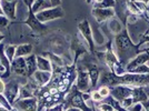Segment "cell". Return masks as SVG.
Masks as SVG:
<instances>
[{
    "instance_id": "obj_16",
    "label": "cell",
    "mask_w": 149,
    "mask_h": 111,
    "mask_svg": "<svg viewBox=\"0 0 149 111\" xmlns=\"http://www.w3.org/2000/svg\"><path fill=\"white\" fill-rule=\"evenodd\" d=\"M132 102L137 103V102H145L148 101L149 97L146 93V89L145 87H134V93H132Z\"/></svg>"
},
{
    "instance_id": "obj_46",
    "label": "cell",
    "mask_w": 149,
    "mask_h": 111,
    "mask_svg": "<svg viewBox=\"0 0 149 111\" xmlns=\"http://www.w3.org/2000/svg\"><path fill=\"white\" fill-rule=\"evenodd\" d=\"M86 1H87V3H90V2H91V0H86Z\"/></svg>"
},
{
    "instance_id": "obj_23",
    "label": "cell",
    "mask_w": 149,
    "mask_h": 111,
    "mask_svg": "<svg viewBox=\"0 0 149 111\" xmlns=\"http://www.w3.org/2000/svg\"><path fill=\"white\" fill-rule=\"evenodd\" d=\"M108 27H109V29H110V31H111L113 35H118V33H120L121 31H123V26H121V24L119 22L118 19H116L115 17H112L111 20L109 19V22H108Z\"/></svg>"
},
{
    "instance_id": "obj_14",
    "label": "cell",
    "mask_w": 149,
    "mask_h": 111,
    "mask_svg": "<svg viewBox=\"0 0 149 111\" xmlns=\"http://www.w3.org/2000/svg\"><path fill=\"white\" fill-rule=\"evenodd\" d=\"M0 6L3 13L7 16L8 19H13L16 18V6H17V0L16 1H5V0H1L0 1Z\"/></svg>"
},
{
    "instance_id": "obj_48",
    "label": "cell",
    "mask_w": 149,
    "mask_h": 111,
    "mask_svg": "<svg viewBox=\"0 0 149 111\" xmlns=\"http://www.w3.org/2000/svg\"><path fill=\"white\" fill-rule=\"evenodd\" d=\"M5 1H10L11 2V1H16V0H5Z\"/></svg>"
},
{
    "instance_id": "obj_11",
    "label": "cell",
    "mask_w": 149,
    "mask_h": 111,
    "mask_svg": "<svg viewBox=\"0 0 149 111\" xmlns=\"http://www.w3.org/2000/svg\"><path fill=\"white\" fill-rule=\"evenodd\" d=\"M10 70L13 74L21 76V77H28V69H27V63L24 57L20 58H15L10 65Z\"/></svg>"
},
{
    "instance_id": "obj_24",
    "label": "cell",
    "mask_w": 149,
    "mask_h": 111,
    "mask_svg": "<svg viewBox=\"0 0 149 111\" xmlns=\"http://www.w3.org/2000/svg\"><path fill=\"white\" fill-rule=\"evenodd\" d=\"M35 97V93L31 91V89L27 85H24L22 87L19 88V94L17 100H21V99H27V98H32Z\"/></svg>"
},
{
    "instance_id": "obj_41",
    "label": "cell",
    "mask_w": 149,
    "mask_h": 111,
    "mask_svg": "<svg viewBox=\"0 0 149 111\" xmlns=\"http://www.w3.org/2000/svg\"><path fill=\"white\" fill-rule=\"evenodd\" d=\"M66 111H81L80 109H78V108H68Z\"/></svg>"
},
{
    "instance_id": "obj_21",
    "label": "cell",
    "mask_w": 149,
    "mask_h": 111,
    "mask_svg": "<svg viewBox=\"0 0 149 111\" xmlns=\"http://www.w3.org/2000/svg\"><path fill=\"white\" fill-rule=\"evenodd\" d=\"M32 46L29 43H25V44H20L17 46L16 49V53H15V58H20V57H25V56L30 55L32 52Z\"/></svg>"
},
{
    "instance_id": "obj_7",
    "label": "cell",
    "mask_w": 149,
    "mask_h": 111,
    "mask_svg": "<svg viewBox=\"0 0 149 111\" xmlns=\"http://www.w3.org/2000/svg\"><path fill=\"white\" fill-rule=\"evenodd\" d=\"M91 15L98 24H101L106 20H109L112 17H115V10L113 8H93L91 10Z\"/></svg>"
},
{
    "instance_id": "obj_52",
    "label": "cell",
    "mask_w": 149,
    "mask_h": 111,
    "mask_svg": "<svg viewBox=\"0 0 149 111\" xmlns=\"http://www.w3.org/2000/svg\"><path fill=\"white\" fill-rule=\"evenodd\" d=\"M0 1H1V0H0Z\"/></svg>"
},
{
    "instance_id": "obj_37",
    "label": "cell",
    "mask_w": 149,
    "mask_h": 111,
    "mask_svg": "<svg viewBox=\"0 0 149 111\" xmlns=\"http://www.w3.org/2000/svg\"><path fill=\"white\" fill-rule=\"evenodd\" d=\"M24 2H25V5L28 7V8H31L32 5L36 2V0H24Z\"/></svg>"
},
{
    "instance_id": "obj_17",
    "label": "cell",
    "mask_w": 149,
    "mask_h": 111,
    "mask_svg": "<svg viewBox=\"0 0 149 111\" xmlns=\"http://www.w3.org/2000/svg\"><path fill=\"white\" fill-rule=\"evenodd\" d=\"M0 65L5 68V74H2V78H8L10 76V61L8 60V58L5 55V50H3V46H0Z\"/></svg>"
},
{
    "instance_id": "obj_43",
    "label": "cell",
    "mask_w": 149,
    "mask_h": 111,
    "mask_svg": "<svg viewBox=\"0 0 149 111\" xmlns=\"http://www.w3.org/2000/svg\"><path fill=\"white\" fill-rule=\"evenodd\" d=\"M93 1H95V2H96V3H100V2H101V1H102V0H93Z\"/></svg>"
},
{
    "instance_id": "obj_45",
    "label": "cell",
    "mask_w": 149,
    "mask_h": 111,
    "mask_svg": "<svg viewBox=\"0 0 149 111\" xmlns=\"http://www.w3.org/2000/svg\"><path fill=\"white\" fill-rule=\"evenodd\" d=\"M2 39H3V36H2V35H0V41H1Z\"/></svg>"
},
{
    "instance_id": "obj_1",
    "label": "cell",
    "mask_w": 149,
    "mask_h": 111,
    "mask_svg": "<svg viewBox=\"0 0 149 111\" xmlns=\"http://www.w3.org/2000/svg\"><path fill=\"white\" fill-rule=\"evenodd\" d=\"M115 44H116V49H117L118 60L124 65L125 67L139 52V50H138L139 47L131 41L127 29H123V31L120 33L116 35Z\"/></svg>"
},
{
    "instance_id": "obj_12",
    "label": "cell",
    "mask_w": 149,
    "mask_h": 111,
    "mask_svg": "<svg viewBox=\"0 0 149 111\" xmlns=\"http://www.w3.org/2000/svg\"><path fill=\"white\" fill-rule=\"evenodd\" d=\"M19 88H20V87L18 86V83H17L16 81H10L6 86V88H5L3 94H5V97H6L7 100H8V102L11 105H13L15 101L18 98Z\"/></svg>"
},
{
    "instance_id": "obj_4",
    "label": "cell",
    "mask_w": 149,
    "mask_h": 111,
    "mask_svg": "<svg viewBox=\"0 0 149 111\" xmlns=\"http://www.w3.org/2000/svg\"><path fill=\"white\" fill-rule=\"evenodd\" d=\"M63 16H65V13H63L61 6L52 7V8H49V9H46L44 11L36 13L37 19L42 24L47 22V21H52V20H56V19L62 18Z\"/></svg>"
},
{
    "instance_id": "obj_31",
    "label": "cell",
    "mask_w": 149,
    "mask_h": 111,
    "mask_svg": "<svg viewBox=\"0 0 149 111\" xmlns=\"http://www.w3.org/2000/svg\"><path fill=\"white\" fill-rule=\"evenodd\" d=\"M98 109L100 111H113L115 109L111 107V105H109L108 102H102V103H98L97 105Z\"/></svg>"
},
{
    "instance_id": "obj_33",
    "label": "cell",
    "mask_w": 149,
    "mask_h": 111,
    "mask_svg": "<svg viewBox=\"0 0 149 111\" xmlns=\"http://www.w3.org/2000/svg\"><path fill=\"white\" fill-rule=\"evenodd\" d=\"M99 93L101 94V97L102 98H107L108 96H109V93H110V90H109V88L108 87H106V86H101L99 88Z\"/></svg>"
},
{
    "instance_id": "obj_51",
    "label": "cell",
    "mask_w": 149,
    "mask_h": 111,
    "mask_svg": "<svg viewBox=\"0 0 149 111\" xmlns=\"http://www.w3.org/2000/svg\"><path fill=\"white\" fill-rule=\"evenodd\" d=\"M0 35H1V33H0Z\"/></svg>"
},
{
    "instance_id": "obj_26",
    "label": "cell",
    "mask_w": 149,
    "mask_h": 111,
    "mask_svg": "<svg viewBox=\"0 0 149 111\" xmlns=\"http://www.w3.org/2000/svg\"><path fill=\"white\" fill-rule=\"evenodd\" d=\"M108 97H109V96H108ZM108 97H107V100H105V101L108 102L109 105H111V107L116 111H129L128 109H125L124 107L120 105V102H119L118 100H116L113 97H110V98H108Z\"/></svg>"
},
{
    "instance_id": "obj_28",
    "label": "cell",
    "mask_w": 149,
    "mask_h": 111,
    "mask_svg": "<svg viewBox=\"0 0 149 111\" xmlns=\"http://www.w3.org/2000/svg\"><path fill=\"white\" fill-rule=\"evenodd\" d=\"M115 0H102L100 3H95V8H115Z\"/></svg>"
},
{
    "instance_id": "obj_47",
    "label": "cell",
    "mask_w": 149,
    "mask_h": 111,
    "mask_svg": "<svg viewBox=\"0 0 149 111\" xmlns=\"http://www.w3.org/2000/svg\"><path fill=\"white\" fill-rule=\"evenodd\" d=\"M93 111H97V110H96V108H95L93 105Z\"/></svg>"
},
{
    "instance_id": "obj_15",
    "label": "cell",
    "mask_w": 149,
    "mask_h": 111,
    "mask_svg": "<svg viewBox=\"0 0 149 111\" xmlns=\"http://www.w3.org/2000/svg\"><path fill=\"white\" fill-rule=\"evenodd\" d=\"M31 77H32V80L35 81L38 86L41 88V87L46 86V85L50 81V79H51V72L37 70Z\"/></svg>"
},
{
    "instance_id": "obj_27",
    "label": "cell",
    "mask_w": 149,
    "mask_h": 111,
    "mask_svg": "<svg viewBox=\"0 0 149 111\" xmlns=\"http://www.w3.org/2000/svg\"><path fill=\"white\" fill-rule=\"evenodd\" d=\"M16 49H17V46H7L5 48V55L8 58V60L10 61V63L13 62V60L15 59V53H16Z\"/></svg>"
},
{
    "instance_id": "obj_49",
    "label": "cell",
    "mask_w": 149,
    "mask_h": 111,
    "mask_svg": "<svg viewBox=\"0 0 149 111\" xmlns=\"http://www.w3.org/2000/svg\"><path fill=\"white\" fill-rule=\"evenodd\" d=\"M147 17H148V18H149V11H148V12H147Z\"/></svg>"
},
{
    "instance_id": "obj_22",
    "label": "cell",
    "mask_w": 149,
    "mask_h": 111,
    "mask_svg": "<svg viewBox=\"0 0 149 111\" xmlns=\"http://www.w3.org/2000/svg\"><path fill=\"white\" fill-rule=\"evenodd\" d=\"M88 74H89V79H90V85L93 88L96 87L97 85V81H98V78H99V70L97 69V67L93 65V66H90L89 68H88Z\"/></svg>"
},
{
    "instance_id": "obj_20",
    "label": "cell",
    "mask_w": 149,
    "mask_h": 111,
    "mask_svg": "<svg viewBox=\"0 0 149 111\" xmlns=\"http://www.w3.org/2000/svg\"><path fill=\"white\" fill-rule=\"evenodd\" d=\"M37 67L38 70H40V71H48V72L52 71V65L49 59L40 57V56L37 57Z\"/></svg>"
},
{
    "instance_id": "obj_50",
    "label": "cell",
    "mask_w": 149,
    "mask_h": 111,
    "mask_svg": "<svg viewBox=\"0 0 149 111\" xmlns=\"http://www.w3.org/2000/svg\"><path fill=\"white\" fill-rule=\"evenodd\" d=\"M113 111H116V110H113Z\"/></svg>"
},
{
    "instance_id": "obj_35",
    "label": "cell",
    "mask_w": 149,
    "mask_h": 111,
    "mask_svg": "<svg viewBox=\"0 0 149 111\" xmlns=\"http://www.w3.org/2000/svg\"><path fill=\"white\" fill-rule=\"evenodd\" d=\"M91 99H93V101H102V97L99 93V91H93L91 93Z\"/></svg>"
},
{
    "instance_id": "obj_19",
    "label": "cell",
    "mask_w": 149,
    "mask_h": 111,
    "mask_svg": "<svg viewBox=\"0 0 149 111\" xmlns=\"http://www.w3.org/2000/svg\"><path fill=\"white\" fill-rule=\"evenodd\" d=\"M26 63H27V69H28V77H31L32 74L37 71V57L35 55L27 56L25 58Z\"/></svg>"
},
{
    "instance_id": "obj_18",
    "label": "cell",
    "mask_w": 149,
    "mask_h": 111,
    "mask_svg": "<svg viewBox=\"0 0 149 111\" xmlns=\"http://www.w3.org/2000/svg\"><path fill=\"white\" fill-rule=\"evenodd\" d=\"M49 8H52L50 0H36V2L31 7V10H32V12L36 15V13L40 12V11H44V10L49 9Z\"/></svg>"
},
{
    "instance_id": "obj_3",
    "label": "cell",
    "mask_w": 149,
    "mask_h": 111,
    "mask_svg": "<svg viewBox=\"0 0 149 111\" xmlns=\"http://www.w3.org/2000/svg\"><path fill=\"white\" fill-rule=\"evenodd\" d=\"M119 85L129 87H145L149 85V74H127L118 76Z\"/></svg>"
},
{
    "instance_id": "obj_29",
    "label": "cell",
    "mask_w": 149,
    "mask_h": 111,
    "mask_svg": "<svg viewBox=\"0 0 149 111\" xmlns=\"http://www.w3.org/2000/svg\"><path fill=\"white\" fill-rule=\"evenodd\" d=\"M128 72H130V74H149V67H147L146 65H141Z\"/></svg>"
},
{
    "instance_id": "obj_40",
    "label": "cell",
    "mask_w": 149,
    "mask_h": 111,
    "mask_svg": "<svg viewBox=\"0 0 149 111\" xmlns=\"http://www.w3.org/2000/svg\"><path fill=\"white\" fill-rule=\"evenodd\" d=\"M5 88H6L5 83H3V82H2V80L0 79V93H3V92H5Z\"/></svg>"
},
{
    "instance_id": "obj_30",
    "label": "cell",
    "mask_w": 149,
    "mask_h": 111,
    "mask_svg": "<svg viewBox=\"0 0 149 111\" xmlns=\"http://www.w3.org/2000/svg\"><path fill=\"white\" fill-rule=\"evenodd\" d=\"M8 24H9V19L5 17L3 15H0V33L1 35L3 32V29L8 26Z\"/></svg>"
},
{
    "instance_id": "obj_5",
    "label": "cell",
    "mask_w": 149,
    "mask_h": 111,
    "mask_svg": "<svg viewBox=\"0 0 149 111\" xmlns=\"http://www.w3.org/2000/svg\"><path fill=\"white\" fill-rule=\"evenodd\" d=\"M109 90H110L111 97H113L116 100H118L119 102H120V101H123L124 99L131 98V97H132L134 87L125 86V85H118V86L109 88Z\"/></svg>"
},
{
    "instance_id": "obj_38",
    "label": "cell",
    "mask_w": 149,
    "mask_h": 111,
    "mask_svg": "<svg viewBox=\"0 0 149 111\" xmlns=\"http://www.w3.org/2000/svg\"><path fill=\"white\" fill-rule=\"evenodd\" d=\"M50 2L52 7H58L61 5V0H50Z\"/></svg>"
},
{
    "instance_id": "obj_42",
    "label": "cell",
    "mask_w": 149,
    "mask_h": 111,
    "mask_svg": "<svg viewBox=\"0 0 149 111\" xmlns=\"http://www.w3.org/2000/svg\"><path fill=\"white\" fill-rule=\"evenodd\" d=\"M0 111H9V110H7L6 108H3V107H1V105H0Z\"/></svg>"
},
{
    "instance_id": "obj_34",
    "label": "cell",
    "mask_w": 149,
    "mask_h": 111,
    "mask_svg": "<svg viewBox=\"0 0 149 111\" xmlns=\"http://www.w3.org/2000/svg\"><path fill=\"white\" fill-rule=\"evenodd\" d=\"M129 111H143V107L141 102H137V103H134V105L128 108Z\"/></svg>"
},
{
    "instance_id": "obj_25",
    "label": "cell",
    "mask_w": 149,
    "mask_h": 111,
    "mask_svg": "<svg viewBox=\"0 0 149 111\" xmlns=\"http://www.w3.org/2000/svg\"><path fill=\"white\" fill-rule=\"evenodd\" d=\"M44 55H46L47 57H49V60L51 62V65L57 66V67H62L63 66V60L59 56H56L51 52H44Z\"/></svg>"
},
{
    "instance_id": "obj_2",
    "label": "cell",
    "mask_w": 149,
    "mask_h": 111,
    "mask_svg": "<svg viewBox=\"0 0 149 111\" xmlns=\"http://www.w3.org/2000/svg\"><path fill=\"white\" fill-rule=\"evenodd\" d=\"M65 103L63 108H78L81 111H93V108L90 109L87 105L86 101L84 100L82 92L77 88V86H74L71 88V90L69 91L68 96L65 98Z\"/></svg>"
},
{
    "instance_id": "obj_6",
    "label": "cell",
    "mask_w": 149,
    "mask_h": 111,
    "mask_svg": "<svg viewBox=\"0 0 149 111\" xmlns=\"http://www.w3.org/2000/svg\"><path fill=\"white\" fill-rule=\"evenodd\" d=\"M78 29H79V31H80L81 36L85 38V40L87 41L88 47L90 48L91 51H93V46H95V43H93V30H91V27H90V25H89V22H88L87 19H84L82 21L79 22Z\"/></svg>"
},
{
    "instance_id": "obj_10",
    "label": "cell",
    "mask_w": 149,
    "mask_h": 111,
    "mask_svg": "<svg viewBox=\"0 0 149 111\" xmlns=\"http://www.w3.org/2000/svg\"><path fill=\"white\" fill-rule=\"evenodd\" d=\"M28 9H29V17H28L27 20L24 21V24L28 25L31 29H32V31H35V32H37V33L45 32V31L48 29V27L38 20L37 17H36V15L32 12L31 8H28Z\"/></svg>"
},
{
    "instance_id": "obj_32",
    "label": "cell",
    "mask_w": 149,
    "mask_h": 111,
    "mask_svg": "<svg viewBox=\"0 0 149 111\" xmlns=\"http://www.w3.org/2000/svg\"><path fill=\"white\" fill-rule=\"evenodd\" d=\"M140 41H139V43L137 44L138 47H140L141 44H143V43H146V42H149V29L146 32H143V35L140 36Z\"/></svg>"
},
{
    "instance_id": "obj_39",
    "label": "cell",
    "mask_w": 149,
    "mask_h": 111,
    "mask_svg": "<svg viewBox=\"0 0 149 111\" xmlns=\"http://www.w3.org/2000/svg\"><path fill=\"white\" fill-rule=\"evenodd\" d=\"M143 107V110L145 111H149V100L148 101H145V102H141Z\"/></svg>"
},
{
    "instance_id": "obj_13",
    "label": "cell",
    "mask_w": 149,
    "mask_h": 111,
    "mask_svg": "<svg viewBox=\"0 0 149 111\" xmlns=\"http://www.w3.org/2000/svg\"><path fill=\"white\" fill-rule=\"evenodd\" d=\"M148 61H149V51L146 50L145 52L138 53L134 59H131L130 61L126 65V70L128 72V71H130V70L137 68V67H139L141 65H145L146 62Z\"/></svg>"
},
{
    "instance_id": "obj_9",
    "label": "cell",
    "mask_w": 149,
    "mask_h": 111,
    "mask_svg": "<svg viewBox=\"0 0 149 111\" xmlns=\"http://www.w3.org/2000/svg\"><path fill=\"white\" fill-rule=\"evenodd\" d=\"M38 101L35 97L21 100H16L13 107L16 109H20L22 111H38Z\"/></svg>"
},
{
    "instance_id": "obj_36",
    "label": "cell",
    "mask_w": 149,
    "mask_h": 111,
    "mask_svg": "<svg viewBox=\"0 0 149 111\" xmlns=\"http://www.w3.org/2000/svg\"><path fill=\"white\" fill-rule=\"evenodd\" d=\"M46 111H63V105H62V103H60V105H54L52 108L47 109Z\"/></svg>"
},
{
    "instance_id": "obj_8",
    "label": "cell",
    "mask_w": 149,
    "mask_h": 111,
    "mask_svg": "<svg viewBox=\"0 0 149 111\" xmlns=\"http://www.w3.org/2000/svg\"><path fill=\"white\" fill-rule=\"evenodd\" d=\"M77 88L80 90L81 92H89L91 85H90V79H89V74L88 71L82 70V68H78L77 70Z\"/></svg>"
},
{
    "instance_id": "obj_44",
    "label": "cell",
    "mask_w": 149,
    "mask_h": 111,
    "mask_svg": "<svg viewBox=\"0 0 149 111\" xmlns=\"http://www.w3.org/2000/svg\"><path fill=\"white\" fill-rule=\"evenodd\" d=\"M0 15H3V11H2V9H1V6H0Z\"/></svg>"
}]
</instances>
